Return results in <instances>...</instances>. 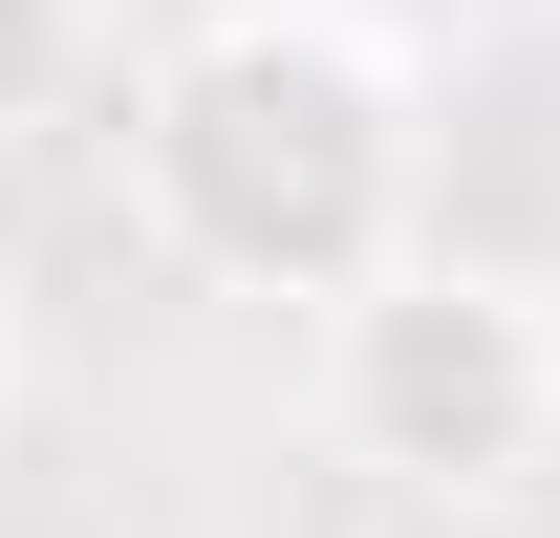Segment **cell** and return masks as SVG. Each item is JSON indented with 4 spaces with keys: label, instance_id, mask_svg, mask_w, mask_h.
<instances>
[{
    "label": "cell",
    "instance_id": "6da1fadb",
    "mask_svg": "<svg viewBox=\"0 0 560 538\" xmlns=\"http://www.w3.org/2000/svg\"><path fill=\"white\" fill-rule=\"evenodd\" d=\"M130 173H151V237L237 302H366L410 259V86L324 0L195 22L130 108Z\"/></svg>",
    "mask_w": 560,
    "mask_h": 538
},
{
    "label": "cell",
    "instance_id": "7a4b0ae2",
    "mask_svg": "<svg viewBox=\"0 0 560 538\" xmlns=\"http://www.w3.org/2000/svg\"><path fill=\"white\" fill-rule=\"evenodd\" d=\"M324 431L410 495H517L560 453V302L495 259H388L366 302H324Z\"/></svg>",
    "mask_w": 560,
    "mask_h": 538
},
{
    "label": "cell",
    "instance_id": "3957f363",
    "mask_svg": "<svg viewBox=\"0 0 560 538\" xmlns=\"http://www.w3.org/2000/svg\"><path fill=\"white\" fill-rule=\"evenodd\" d=\"M86 66H108V44H86V0H0V130H44Z\"/></svg>",
    "mask_w": 560,
    "mask_h": 538
},
{
    "label": "cell",
    "instance_id": "277c9868",
    "mask_svg": "<svg viewBox=\"0 0 560 538\" xmlns=\"http://www.w3.org/2000/svg\"><path fill=\"white\" fill-rule=\"evenodd\" d=\"M388 538H560L539 495H388Z\"/></svg>",
    "mask_w": 560,
    "mask_h": 538
}]
</instances>
